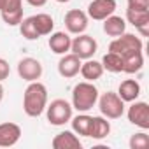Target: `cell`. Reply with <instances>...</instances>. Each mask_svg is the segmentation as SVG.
Listing matches in <instances>:
<instances>
[{"mask_svg":"<svg viewBox=\"0 0 149 149\" xmlns=\"http://www.w3.org/2000/svg\"><path fill=\"white\" fill-rule=\"evenodd\" d=\"M47 107V88L40 81L28 83L23 93V111L28 118H39Z\"/></svg>","mask_w":149,"mask_h":149,"instance_id":"cell-1","label":"cell"},{"mask_svg":"<svg viewBox=\"0 0 149 149\" xmlns=\"http://www.w3.org/2000/svg\"><path fill=\"white\" fill-rule=\"evenodd\" d=\"M98 95H100L98 88L93 83L83 81V83H77L72 88V102L70 104L77 112H88L97 105Z\"/></svg>","mask_w":149,"mask_h":149,"instance_id":"cell-2","label":"cell"},{"mask_svg":"<svg viewBox=\"0 0 149 149\" xmlns=\"http://www.w3.org/2000/svg\"><path fill=\"white\" fill-rule=\"evenodd\" d=\"M46 118L53 126H63L67 123H70L72 119V112L74 107L70 102H67L65 98H54L51 104H47L46 107Z\"/></svg>","mask_w":149,"mask_h":149,"instance_id":"cell-3","label":"cell"},{"mask_svg":"<svg viewBox=\"0 0 149 149\" xmlns=\"http://www.w3.org/2000/svg\"><path fill=\"white\" fill-rule=\"evenodd\" d=\"M144 49V42L140 37H137L135 33H121L119 37H114V40L109 44V51L119 54L121 58L133 54V53H140Z\"/></svg>","mask_w":149,"mask_h":149,"instance_id":"cell-4","label":"cell"},{"mask_svg":"<svg viewBox=\"0 0 149 149\" xmlns=\"http://www.w3.org/2000/svg\"><path fill=\"white\" fill-rule=\"evenodd\" d=\"M97 104H98L100 114L107 119H119L125 114V102L114 91H107V93L98 95Z\"/></svg>","mask_w":149,"mask_h":149,"instance_id":"cell-5","label":"cell"},{"mask_svg":"<svg viewBox=\"0 0 149 149\" xmlns=\"http://www.w3.org/2000/svg\"><path fill=\"white\" fill-rule=\"evenodd\" d=\"M97 49H98V42L88 33H79L77 37L72 39V44H70V53L79 56L81 60L93 58Z\"/></svg>","mask_w":149,"mask_h":149,"instance_id":"cell-6","label":"cell"},{"mask_svg":"<svg viewBox=\"0 0 149 149\" xmlns=\"http://www.w3.org/2000/svg\"><path fill=\"white\" fill-rule=\"evenodd\" d=\"M42 72H44V67L37 58L26 56V58H21L18 61V76L26 83L39 81L42 77Z\"/></svg>","mask_w":149,"mask_h":149,"instance_id":"cell-7","label":"cell"},{"mask_svg":"<svg viewBox=\"0 0 149 149\" xmlns=\"http://www.w3.org/2000/svg\"><path fill=\"white\" fill-rule=\"evenodd\" d=\"M132 105L126 111V118L132 125L139 126L140 130H149V105L147 102H139L133 100L130 102Z\"/></svg>","mask_w":149,"mask_h":149,"instance_id":"cell-8","label":"cell"},{"mask_svg":"<svg viewBox=\"0 0 149 149\" xmlns=\"http://www.w3.org/2000/svg\"><path fill=\"white\" fill-rule=\"evenodd\" d=\"M88 14L81 9H70L65 18H63V23H65V28L68 33L72 35H79V33H84L86 28H88Z\"/></svg>","mask_w":149,"mask_h":149,"instance_id":"cell-9","label":"cell"},{"mask_svg":"<svg viewBox=\"0 0 149 149\" xmlns=\"http://www.w3.org/2000/svg\"><path fill=\"white\" fill-rule=\"evenodd\" d=\"M118 4L116 0H91L88 4V18L95 19V21H104L105 18H109L111 14H114Z\"/></svg>","mask_w":149,"mask_h":149,"instance_id":"cell-10","label":"cell"},{"mask_svg":"<svg viewBox=\"0 0 149 149\" xmlns=\"http://www.w3.org/2000/svg\"><path fill=\"white\" fill-rule=\"evenodd\" d=\"M81 63H83V60L79 56H76L74 53L68 51V53L61 54V58L58 61V74L65 79H72V77H76L79 74Z\"/></svg>","mask_w":149,"mask_h":149,"instance_id":"cell-11","label":"cell"},{"mask_svg":"<svg viewBox=\"0 0 149 149\" xmlns=\"http://www.w3.org/2000/svg\"><path fill=\"white\" fill-rule=\"evenodd\" d=\"M4 23L9 26H18L23 19V0H7L0 9Z\"/></svg>","mask_w":149,"mask_h":149,"instance_id":"cell-12","label":"cell"},{"mask_svg":"<svg viewBox=\"0 0 149 149\" xmlns=\"http://www.w3.org/2000/svg\"><path fill=\"white\" fill-rule=\"evenodd\" d=\"M126 21L135 26V30L140 32L142 37H147L149 33V9H126Z\"/></svg>","mask_w":149,"mask_h":149,"instance_id":"cell-13","label":"cell"},{"mask_svg":"<svg viewBox=\"0 0 149 149\" xmlns=\"http://www.w3.org/2000/svg\"><path fill=\"white\" fill-rule=\"evenodd\" d=\"M21 126L16 123H0V147H13L21 139Z\"/></svg>","mask_w":149,"mask_h":149,"instance_id":"cell-14","label":"cell"},{"mask_svg":"<svg viewBox=\"0 0 149 149\" xmlns=\"http://www.w3.org/2000/svg\"><path fill=\"white\" fill-rule=\"evenodd\" d=\"M51 146L53 149H81L83 142L79 140V135L74 133L72 130H63L54 135V139L51 140Z\"/></svg>","mask_w":149,"mask_h":149,"instance_id":"cell-15","label":"cell"},{"mask_svg":"<svg viewBox=\"0 0 149 149\" xmlns=\"http://www.w3.org/2000/svg\"><path fill=\"white\" fill-rule=\"evenodd\" d=\"M70 44H72V37L68 32H51L49 33V40L47 46L54 54H65L70 51Z\"/></svg>","mask_w":149,"mask_h":149,"instance_id":"cell-16","label":"cell"},{"mask_svg":"<svg viewBox=\"0 0 149 149\" xmlns=\"http://www.w3.org/2000/svg\"><path fill=\"white\" fill-rule=\"evenodd\" d=\"M140 91H142V88H140V84H139L137 79H125V81H121V84L118 88V95L121 97V100L125 104L139 100Z\"/></svg>","mask_w":149,"mask_h":149,"instance_id":"cell-17","label":"cell"},{"mask_svg":"<svg viewBox=\"0 0 149 149\" xmlns=\"http://www.w3.org/2000/svg\"><path fill=\"white\" fill-rule=\"evenodd\" d=\"M79 74L83 76L84 81H90V83H95L98 81L102 76H104V67L100 61L90 58V60H84V63H81V70Z\"/></svg>","mask_w":149,"mask_h":149,"instance_id":"cell-18","label":"cell"},{"mask_svg":"<svg viewBox=\"0 0 149 149\" xmlns=\"http://www.w3.org/2000/svg\"><path fill=\"white\" fill-rule=\"evenodd\" d=\"M126 32V19L116 14H111L104 19V33L109 37H119Z\"/></svg>","mask_w":149,"mask_h":149,"instance_id":"cell-19","label":"cell"},{"mask_svg":"<svg viewBox=\"0 0 149 149\" xmlns=\"http://www.w3.org/2000/svg\"><path fill=\"white\" fill-rule=\"evenodd\" d=\"M91 121H93V116H90L88 112H79L77 116H72V119H70L72 132L81 135V137H90Z\"/></svg>","mask_w":149,"mask_h":149,"instance_id":"cell-20","label":"cell"},{"mask_svg":"<svg viewBox=\"0 0 149 149\" xmlns=\"http://www.w3.org/2000/svg\"><path fill=\"white\" fill-rule=\"evenodd\" d=\"M109 133H111V123L107 121V118H104V116H93L90 137L95 139V140H102Z\"/></svg>","mask_w":149,"mask_h":149,"instance_id":"cell-21","label":"cell"},{"mask_svg":"<svg viewBox=\"0 0 149 149\" xmlns=\"http://www.w3.org/2000/svg\"><path fill=\"white\" fill-rule=\"evenodd\" d=\"M33 23H35V28L39 32V35H49L53 30H54V19L51 14L47 13H39V14H33L32 16Z\"/></svg>","mask_w":149,"mask_h":149,"instance_id":"cell-22","label":"cell"},{"mask_svg":"<svg viewBox=\"0 0 149 149\" xmlns=\"http://www.w3.org/2000/svg\"><path fill=\"white\" fill-rule=\"evenodd\" d=\"M144 67V54L140 53H133L123 58V72L125 74H137L140 72Z\"/></svg>","mask_w":149,"mask_h":149,"instance_id":"cell-23","label":"cell"},{"mask_svg":"<svg viewBox=\"0 0 149 149\" xmlns=\"http://www.w3.org/2000/svg\"><path fill=\"white\" fill-rule=\"evenodd\" d=\"M100 63H102L104 70H107V72H111V74H121V72H123V58H121L119 54H116V53L107 51V53L104 54V58H102Z\"/></svg>","mask_w":149,"mask_h":149,"instance_id":"cell-24","label":"cell"},{"mask_svg":"<svg viewBox=\"0 0 149 149\" xmlns=\"http://www.w3.org/2000/svg\"><path fill=\"white\" fill-rule=\"evenodd\" d=\"M18 26H19V33L23 35V39H26V40H39L40 39V35H39V32L35 28V23H33L32 16L23 18Z\"/></svg>","mask_w":149,"mask_h":149,"instance_id":"cell-25","label":"cell"},{"mask_svg":"<svg viewBox=\"0 0 149 149\" xmlns=\"http://www.w3.org/2000/svg\"><path fill=\"white\" fill-rule=\"evenodd\" d=\"M128 146H130V149H147L149 147V135L146 133V130L133 133L128 140Z\"/></svg>","mask_w":149,"mask_h":149,"instance_id":"cell-26","label":"cell"},{"mask_svg":"<svg viewBox=\"0 0 149 149\" xmlns=\"http://www.w3.org/2000/svg\"><path fill=\"white\" fill-rule=\"evenodd\" d=\"M9 74H11V65H9V61H7L6 58L0 56V83L6 81V79L9 77Z\"/></svg>","mask_w":149,"mask_h":149,"instance_id":"cell-27","label":"cell"},{"mask_svg":"<svg viewBox=\"0 0 149 149\" xmlns=\"http://www.w3.org/2000/svg\"><path fill=\"white\" fill-rule=\"evenodd\" d=\"M126 4L135 9H149V0H126Z\"/></svg>","mask_w":149,"mask_h":149,"instance_id":"cell-28","label":"cell"},{"mask_svg":"<svg viewBox=\"0 0 149 149\" xmlns=\"http://www.w3.org/2000/svg\"><path fill=\"white\" fill-rule=\"evenodd\" d=\"M26 2L32 6V7H44L47 4V0H26Z\"/></svg>","mask_w":149,"mask_h":149,"instance_id":"cell-29","label":"cell"},{"mask_svg":"<svg viewBox=\"0 0 149 149\" xmlns=\"http://www.w3.org/2000/svg\"><path fill=\"white\" fill-rule=\"evenodd\" d=\"M4 100V86H2V83H0V102Z\"/></svg>","mask_w":149,"mask_h":149,"instance_id":"cell-30","label":"cell"},{"mask_svg":"<svg viewBox=\"0 0 149 149\" xmlns=\"http://www.w3.org/2000/svg\"><path fill=\"white\" fill-rule=\"evenodd\" d=\"M58 4H67V2H70V0H56Z\"/></svg>","mask_w":149,"mask_h":149,"instance_id":"cell-31","label":"cell"},{"mask_svg":"<svg viewBox=\"0 0 149 149\" xmlns=\"http://www.w3.org/2000/svg\"><path fill=\"white\" fill-rule=\"evenodd\" d=\"M6 2H7V0H0V9L4 7V4H6Z\"/></svg>","mask_w":149,"mask_h":149,"instance_id":"cell-32","label":"cell"}]
</instances>
